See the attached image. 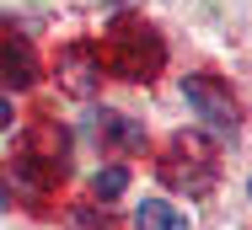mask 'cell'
Returning <instances> with one entry per match:
<instances>
[{"mask_svg": "<svg viewBox=\"0 0 252 230\" xmlns=\"http://www.w3.org/2000/svg\"><path fill=\"white\" fill-rule=\"evenodd\" d=\"M107 64L124 81H151L156 70L166 64V43L156 38L151 27H140V22H118L113 27V48H107Z\"/></svg>", "mask_w": 252, "mask_h": 230, "instance_id": "cell-1", "label": "cell"}, {"mask_svg": "<svg viewBox=\"0 0 252 230\" xmlns=\"http://www.w3.org/2000/svg\"><path fill=\"white\" fill-rule=\"evenodd\" d=\"M183 96H188V107H193L199 118H209L215 129H236V102H231V91H220L215 75H188V81H183Z\"/></svg>", "mask_w": 252, "mask_h": 230, "instance_id": "cell-2", "label": "cell"}, {"mask_svg": "<svg viewBox=\"0 0 252 230\" xmlns=\"http://www.w3.org/2000/svg\"><path fill=\"white\" fill-rule=\"evenodd\" d=\"M59 86H64L70 96H92L102 86V54L92 43L64 48V54H59Z\"/></svg>", "mask_w": 252, "mask_h": 230, "instance_id": "cell-3", "label": "cell"}, {"mask_svg": "<svg viewBox=\"0 0 252 230\" xmlns=\"http://www.w3.org/2000/svg\"><path fill=\"white\" fill-rule=\"evenodd\" d=\"M0 81L5 86H32L38 81V54L22 32H5L0 38Z\"/></svg>", "mask_w": 252, "mask_h": 230, "instance_id": "cell-4", "label": "cell"}, {"mask_svg": "<svg viewBox=\"0 0 252 230\" xmlns=\"http://www.w3.org/2000/svg\"><path fill=\"white\" fill-rule=\"evenodd\" d=\"M59 172H64V166H49V161H38V155H27V150L11 161V182L22 187L27 198H43V193H49V182L59 177Z\"/></svg>", "mask_w": 252, "mask_h": 230, "instance_id": "cell-5", "label": "cell"}, {"mask_svg": "<svg viewBox=\"0 0 252 230\" xmlns=\"http://www.w3.org/2000/svg\"><path fill=\"white\" fill-rule=\"evenodd\" d=\"M134 230H188V214L166 198H145L134 209Z\"/></svg>", "mask_w": 252, "mask_h": 230, "instance_id": "cell-6", "label": "cell"}, {"mask_svg": "<svg viewBox=\"0 0 252 230\" xmlns=\"http://www.w3.org/2000/svg\"><path fill=\"white\" fill-rule=\"evenodd\" d=\"M64 129H54V123H38L32 129V144H27V155H38V161H49V166H64Z\"/></svg>", "mask_w": 252, "mask_h": 230, "instance_id": "cell-7", "label": "cell"}, {"mask_svg": "<svg viewBox=\"0 0 252 230\" xmlns=\"http://www.w3.org/2000/svg\"><path fill=\"white\" fill-rule=\"evenodd\" d=\"M124 187H129V172H124V166H107V172H97L92 193H97V198H118Z\"/></svg>", "mask_w": 252, "mask_h": 230, "instance_id": "cell-8", "label": "cell"}, {"mask_svg": "<svg viewBox=\"0 0 252 230\" xmlns=\"http://www.w3.org/2000/svg\"><path fill=\"white\" fill-rule=\"evenodd\" d=\"M102 134H113V139H124V144H140V129H134V123H124V118H118V113H102V123H97Z\"/></svg>", "mask_w": 252, "mask_h": 230, "instance_id": "cell-9", "label": "cell"}, {"mask_svg": "<svg viewBox=\"0 0 252 230\" xmlns=\"http://www.w3.org/2000/svg\"><path fill=\"white\" fill-rule=\"evenodd\" d=\"M70 230H102V220H97V214H92V209H81V214L70 220Z\"/></svg>", "mask_w": 252, "mask_h": 230, "instance_id": "cell-10", "label": "cell"}, {"mask_svg": "<svg viewBox=\"0 0 252 230\" xmlns=\"http://www.w3.org/2000/svg\"><path fill=\"white\" fill-rule=\"evenodd\" d=\"M5 123H11V102L0 96V129H5Z\"/></svg>", "mask_w": 252, "mask_h": 230, "instance_id": "cell-11", "label": "cell"}, {"mask_svg": "<svg viewBox=\"0 0 252 230\" xmlns=\"http://www.w3.org/2000/svg\"><path fill=\"white\" fill-rule=\"evenodd\" d=\"M0 209H5V187H0Z\"/></svg>", "mask_w": 252, "mask_h": 230, "instance_id": "cell-12", "label": "cell"}, {"mask_svg": "<svg viewBox=\"0 0 252 230\" xmlns=\"http://www.w3.org/2000/svg\"><path fill=\"white\" fill-rule=\"evenodd\" d=\"M247 193H252V182H247Z\"/></svg>", "mask_w": 252, "mask_h": 230, "instance_id": "cell-13", "label": "cell"}]
</instances>
